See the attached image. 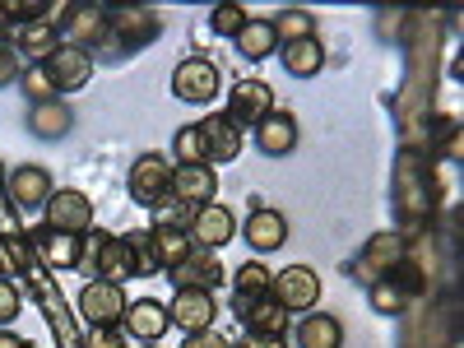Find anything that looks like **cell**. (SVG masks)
<instances>
[{
    "label": "cell",
    "instance_id": "cell-4",
    "mask_svg": "<svg viewBox=\"0 0 464 348\" xmlns=\"http://www.w3.org/2000/svg\"><path fill=\"white\" fill-rule=\"evenodd\" d=\"M126 190H130V200L140 205H159L168 200V190H172V159H163V153H140V159L130 163L126 172Z\"/></svg>",
    "mask_w": 464,
    "mask_h": 348
},
{
    "label": "cell",
    "instance_id": "cell-26",
    "mask_svg": "<svg viewBox=\"0 0 464 348\" xmlns=\"http://www.w3.org/2000/svg\"><path fill=\"white\" fill-rule=\"evenodd\" d=\"M14 43H19V56H28L33 65H43V61L61 47V24H52V19H33V24H24V28L14 33Z\"/></svg>",
    "mask_w": 464,
    "mask_h": 348
},
{
    "label": "cell",
    "instance_id": "cell-5",
    "mask_svg": "<svg viewBox=\"0 0 464 348\" xmlns=\"http://www.w3.org/2000/svg\"><path fill=\"white\" fill-rule=\"evenodd\" d=\"M43 227H56V232H70V237H84V232H93V200L84 196V190H52V200L43 205Z\"/></svg>",
    "mask_w": 464,
    "mask_h": 348
},
{
    "label": "cell",
    "instance_id": "cell-30",
    "mask_svg": "<svg viewBox=\"0 0 464 348\" xmlns=\"http://www.w3.org/2000/svg\"><path fill=\"white\" fill-rule=\"evenodd\" d=\"M269 279H275V275H269L260 260H246V265H237V275H232V293H237L242 302L246 297H265L269 293Z\"/></svg>",
    "mask_w": 464,
    "mask_h": 348
},
{
    "label": "cell",
    "instance_id": "cell-21",
    "mask_svg": "<svg viewBox=\"0 0 464 348\" xmlns=\"http://www.w3.org/2000/svg\"><path fill=\"white\" fill-rule=\"evenodd\" d=\"M400 260H404V237L400 232H376V237L367 242V251H362V260H358V275H367L376 284V279L391 275Z\"/></svg>",
    "mask_w": 464,
    "mask_h": 348
},
{
    "label": "cell",
    "instance_id": "cell-37",
    "mask_svg": "<svg viewBox=\"0 0 464 348\" xmlns=\"http://www.w3.org/2000/svg\"><path fill=\"white\" fill-rule=\"evenodd\" d=\"M19 312H24V297H19V288H14L10 279H0V330L14 325V321H19Z\"/></svg>",
    "mask_w": 464,
    "mask_h": 348
},
{
    "label": "cell",
    "instance_id": "cell-16",
    "mask_svg": "<svg viewBox=\"0 0 464 348\" xmlns=\"http://www.w3.org/2000/svg\"><path fill=\"white\" fill-rule=\"evenodd\" d=\"M80 251H84V237H70V232H56V227L33 232V256L52 269H80Z\"/></svg>",
    "mask_w": 464,
    "mask_h": 348
},
{
    "label": "cell",
    "instance_id": "cell-15",
    "mask_svg": "<svg viewBox=\"0 0 464 348\" xmlns=\"http://www.w3.org/2000/svg\"><path fill=\"white\" fill-rule=\"evenodd\" d=\"M256 149L265 153V159H288V153L297 149V116L293 111H269L265 121L256 126Z\"/></svg>",
    "mask_w": 464,
    "mask_h": 348
},
{
    "label": "cell",
    "instance_id": "cell-25",
    "mask_svg": "<svg viewBox=\"0 0 464 348\" xmlns=\"http://www.w3.org/2000/svg\"><path fill=\"white\" fill-rule=\"evenodd\" d=\"M297 348H343V321L330 312H306L302 325L293 330Z\"/></svg>",
    "mask_w": 464,
    "mask_h": 348
},
{
    "label": "cell",
    "instance_id": "cell-32",
    "mask_svg": "<svg viewBox=\"0 0 464 348\" xmlns=\"http://www.w3.org/2000/svg\"><path fill=\"white\" fill-rule=\"evenodd\" d=\"M19 89H24L28 107H33V102H52V98H61L56 84H52V74H47V65H28V70L19 74Z\"/></svg>",
    "mask_w": 464,
    "mask_h": 348
},
{
    "label": "cell",
    "instance_id": "cell-33",
    "mask_svg": "<svg viewBox=\"0 0 464 348\" xmlns=\"http://www.w3.org/2000/svg\"><path fill=\"white\" fill-rule=\"evenodd\" d=\"M172 153H177V163H209V159H205V135H200V121H190V126H181V130H177Z\"/></svg>",
    "mask_w": 464,
    "mask_h": 348
},
{
    "label": "cell",
    "instance_id": "cell-6",
    "mask_svg": "<svg viewBox=\"0 0 464 348\" xmlns=\"http://www.w3.org/2000/svg\"><path fill=\"white\" fill-rule=\"evenodd\" d=\"M275 111V89H269L265 80H242V84H232V93H227V121L237 126V130H256L265 116Z\"/></svg>",
    "mask_w": 464,
    "mask_h": 348
},
{
    "label": "cell",
    "instance_id": "cell-7",
    "mask_svg": "<svg viewBox=\"0 0 464 348\" xmlns=\"http://www.w3.org/2000/svg\"><path fill=\"white\" fill-rule=\"evenodd\" d=\"M0 190H5V196H10V205H14V209L33 214V209H43V205L52 200L56 181H52V172H47V168H37V163H24V168L5 172V186H0Z\"/></svg>",
    "mask_w": 464,
    "mask_h": 348
},
{
    "label": "cell",
    "instance_id": "cell-23",
    "mask_svg": "<svg viewBox=\"0 0 464 348\" xmlns=\"http://www.w3.org/2000/svg\"><path fill=\"white\" fill-rule=\"evenodd\" d=\"M102 33H107V10H102V5H70V10H65L61 43L84 47V43H102Z\"/></svg>",
    "mask_w": 464,
    "mask_h": 348
},
{
    "label": "cell",
    "instance_id": "cell-39",
    "mask_svg": "<svg viewBox=\"0 0 464 348\" xmlns=\"http://www.w3.org/2000/svg\"><path fill=\"white\" fill-rule=\"evenodd\" d=\"M19 74H24V65H19V52L0 43V89H5V84H19Z\"/></svg>",
    "mask_w": 464,
    "mask_h": 348
},
{
    "label": "cell",
    "instance_id": "cell-12",
    "mask_svg": "<svg viewBox=\"0 0 464 348\" xmlns=\"http://www.w3.org/2000/svg\"><path fill=\"white\" fill-rule=\"evenodd\" d=\"M43 65H47V74H52L56 93H74V89H84V84L93 80V56H89V47H70V43H61Z\"/></svg>",
    "mask_w": 464,
    "mask_h": 348
},
{
    "label": "cell",
    "instance_id": "cell-27",
    "mask_svg": "<svg viewBox=\"0 0 464 348\" xmlns=\"http://www.w3.org/2000/svg\"><path fill=\"white\" fill-rule=\"evenodd\" d=\"M232 43H237V52L246 61H265V56L279 52V33H275V24H269V19H246V28L232 37Z\"/></svg>",
    "mask_w": 464,
    "mask_h": 348
},
{
    "label": "cell",
    "instance_id": "cell-35",
    "mask_svg": "<svg viewBox=\"0 0 464 348\" xmlns=\"http://www.w3.org/2000/svg\"><path fill=\"white\" fill-rule=\"evenodd\" d=\"M246 19H251V10H246V5H214L209 28H214L218 37H237V33L246 28Z\"/></svg>",
    "mask_w": 464,
    "mask_h": 348
},
{
    "label": "cell",
    "instance_id": "cell-36",
    "mask_svg": "<svg viewBox=\"0 0 464 348\" xmlns=\"http://www.w3.org/2000/svg\"><path fill=\"white\" fill-rule=\"evenodd\" d=\"M0 19L24 28L33 19H47V5H43V0H5V5H0Z\"/></svg>",
    "mask_w": 464,
    "mask_h": 348
},
{
    "label": "cell",
    "instance_id": "cell-45",
    "mask_svg": "<svg viewBox=\"0 0 464 348\" xmlns=\"http://www.w3.org/2000/svg\"><path fill=\"white\" fill-rule=\"evenodd\" d=\"M135 348H159V343H135Z\"/></svg>",
    "mask_w": 464,
    "mask_h": 348
},
{
    "label": "cell",
    "instance_id": "cell-42",
    "mask_svg": "<svg viewBox=\"0 0 464 348\" xmlns=\"http://www.w3.org/2000/svg\"><path fill=\"white\" fill-rule=\"evenodd\" d=\"M237 348H288V339L284 334H246Z\"/></svg>",
    "mask_w": 464,
    "mask_h": 348
},
{
    "label": "cell",
    "instance_id": "cell-9",
    "mask_svg": "<svg viewBox=\"0 0 464 348\" xmlns=\"http://www.w3.org/2000/svg\"><path fill=\"white\" fill-rule=\"evenodd\" d=\"M172 200L190 205V209H200V205H214L218 196V172L209 163H172V190H168Z\"/></svg>",
    "mask_w": 464,
    "mask_h": 348
},
{
    "label": "cell",
    "instance_id": "cell-24",
    "mask_svg": "<svg viewBox=\"0 0 464 348\" xmlns=\"http://www.w3.org/2000/svg\"><path fill=\"white\" fill-rule=\"evenodd\" d=\"M70 126H74V111L65 107V98L28 107V135H37V140H65Z\"/></svg>",
    "mask_w": 464,
    "mask_h": 348
},
{
    "label": "cell",
    "instance_id": "cell-14",
    "mask_svg": "<svg viewBox=\"0 0 464 348\" xmlns=\"http://www.w3.org/2000/svg\"><path fill=\"white\" fill-rule=\"evenodd\" d=\"M121 334H126V339H135V343H159V339L168 334V306H163V302H153V297L126 302Z\"/></svg>",
    "mask_w": 464,
    "mask_h": 348
},
{
    "label": "cell",
    "instance_id": "cell-29",
    "mask_svg": "<svg viewBox=\"0 0 464 348\" xmlns=\"http://www.w3.org/2000/svg\"><path fill=\"white\" fill-rule=\"evenodd\" d=\"M190 214H196V209L168 196V200H159V205L149 209V227H153V232H186V227H190Z\"/></svg>",
    "mask_w": 464,
    "mask_h": 348
},
{
    "label": "cell",
    "instance_id": "cell-31",
    "mask_svg": "<svg viewBox=\"0 0 464 348\" xmlns=\"http://www.w3.org/2000/svg\"><path fill=\"white\" fill-rule=\"evenodd\" d=\"M367 297H372V312L376 316H400L404 306H409V297H404V288L385 275V279H376L372 288H367Z\"/></svg>",
    "mask_w": 464,
    "mask_h": 348
},
{
    "label": "cell",
    "instance_id": "cell-44",
    "mask_svg": "<svg viewBox=\"0 0 464 348\" xmlns=\"http://www.w3.org/2000/svg\"><path fill=\"white\" fill-rule=\"evenodd\" d=\"M5 269H10V265H5V251H0V279H5Z\"/></svg>",
    "mask_w": 464,
    "mask_h": 348
},
{
    "label": "cell",
    "instance_id": "cell-34",
    "mask_svg": "<svg viewBox=\"0 0 464 348\" xmlns=\"http://www.w3.org/2000/svg\"><path fill=\"white\" fill-rule=\"evenodd\" d=\"M279 33V43H297V37H316V19L306 10H284L279 19H269Z\"/></svg>",
    "mask_w": 464,
    "mask_h": 348
},
{
    "label": "cell",
    "instance_id": "cell-46",
    "mask_svg": "<svg viewBox=\"0 0 464 348\" xmlns=\"http://www.w3.org/2000/svg\"><path fill=\"white\" fill-rule=\"evenodd\" d=\"M0 186H5V172H0Z\"/></svg>",
    "mask_w": 464,
    "mask_h": 348
},
{
    "label": "cell",
    "instance_id": "cell-2",
    "mask_svg": "<svg viewBox=\"0 0 464 348\" xmlns=\"http://www.w3.org/2000/svg\"><path fill=\"white\" fill-rule=\"evenodd\" d=\"M269 297H275L284 312H316V302H321V275L312 265H288L279 269L275 279H269Z\"/></svg>",
    "mask_w": 464,
    "mask_h": 348
},
{
    "label": "cell",
    "instance_id": "cell-38",
    "mask_svg": "<svg viewBox=\"0 0 464 348\" xmlns=\"http://www.w3.org/2000/svg\"><path fill=\"white\" fill-rule=\"evenodd\" d=\"M84 348H130V339L121 334V325H89Z\"/></svg>",
    "mask_w": 464,
    "mask_h": 348
},
{
    "label": "cell",
    "instance_id": "cell-40",
    "mask_svg": "<svg viewBox=\"0 0 464 348\" xmlns=\"http://www.w3.org/2000/svg\"><path fill=\"white\" fill-rule=\"evenodd\" d=\"M130 251H135V275H159V260H153L149 237H130Z\"/></svg>",
    "mask_w": 464,
    "mask_h": 348
},
{
    "label": "cell",
    "instance_id": "cell-43",
    "mask_svg": "<svg viewBox=\"0 0 464 348\" xmlns=\"http://www.w3.org/2000/svg\"><path fill=\"white\" fill-rule=\"evenodd\" d=\"M0 348H33V339H24L14 330H0Z\"/></svg>",
    "mask_w": 464,
    "mask_h": 348
},
{
    "label": "cell",
    "instance_id": "cell-11",
    "mask_svg": "<svg viewBox=\"0 0 464 348\" xmlns=\"http://www.w3.org/2000/svg\"><path fill=\"white\" fill-rule=\"evenodd\" d=\"M190 242H196V251H218V246H227L232 237H237V218H232V209L227 205H200L196 214H190Z\"/></svg>",
    "mask_w": 464,
    "mask_h": 348
},
{
    "label": "cell",
    "instance_id": "cell-10",
    "mask_svg": "<svg viewBox=\"0 0 464 348\" xmlns=\"http://www.w3.org/2000/svg\"><path fill=\"white\" fill-rule=\"evenodd\" d=\"M168 279H172L177 293H218L227 275H223V265L214 260V251H190L181 265L168 269Z\"/></svg>",
    "mask_w": 464,
    "mask_h": 348
},
{
    "label": "cell",
    "instance_id": "cell-22",
    "mask_svg": "<svg viewBox=\"0 0 464 348\" xmlns=\"http://www.w3.org/2000/svg\"><path fill=\"white\" fill-rule=\"evenodd\" d=\"M279 61L293 80H316L325 70V43L321 37H297V43H279Z\"/></svg>",
    "mask_w": 464,
    "mask_h": 348
},
{
    "label": "cell",
    "instance_id": "cell-20",
    "mask_svg": "<svg viewBox=\"0 0 464 348\" xmlns=\"http://www.w3.org/2000/svg\"><path fill=\"white\" fill-rule=\"evenodd\" d=\"M237 321L246 325V334H284L288 330V312L275 302V297H237Z\"/></svg>",
    "mask_w": 464,
    "mask_h": 348
},
{
    "label": "cell",
    "instance_id": "cell-13",
    "mask_svg": "<svg viewBox=\"0 0 464 348\" xmlns=\"http://www.w3.org/2000/svg\"><path fill=\"white\" fill-rule=\"evenodd\" d=\"M214 321H218V302H214V293H177L172 306H168V325H177L181 334L214 330Z\"/></svg>",
    "mask_w": 464,
    "mask_h": 348
},
{
    "label": "cell",
    "instance_id": "cell-1",
    "mask_svg": "<svg viewBox=\"0 0 464 348\" xmlns=\"http://www.w3.org/2000/svg\"><path fill=\"white\" fill-rule=\"evenodd\" d=\"M80 269H93V279H102V284H126V279H135L130 237H111V232H98V227L84 232Z\"/></svg>",
    "mask_w": 464,
    "mask_h": 348
},
{
    "label": "cell",
    "instance_id": "cell-28",
    "mask_svg": "<svg viewBox=\"0 0 464 348\" xmlns=\"http://www.w3.org/2000/svg\"><path fill=\"white\" fill-rule=\"evenodd\" d=\"M149 246H153V260H159L163 275H168L172 265H181L190 251H196V242H190V232H149Z\"/></svg>",
    "mask_w": 464,
    "mask_h": 348
},
{
    "label": "cell",
    "instance_id": "cell-18",
    "mask_svg": "<svg viewBox=\"0 0 464 348\" xmlns=\"http://www.w3.org/2000/svg\"><path fill=\"white\" fill-rule=\"evenodd\" d=\"M237 232L246 237V246H251L256 256H269V251H279V246L288 242V218H284L279 209H251L246 227H237Z\"/></svg>",
    "mask_w": 464,
    "mask_h": 348
},
{
    "label": "cell",
    "instance_id": "cell-41",
    "mask_svg": "<svg viewBox=\"0 0 464 348\" xmlns=\"http://www.w3.org/2000/svg\"><path fill=\"white\" fill-rule=\"evenodd\" d=\"M181 348H232V339H223L218 330H200V334H186Z\"/></svg>",
    "mask_w": 464,
    "mask_h": 348
},
{
    "label": "cell",
    "instance_id": "cell-8",
    "mask_svg": "<svg viewBox=\"0 0 464 348\" xmlns=\"http://www.w3.org/2000/svg\"><path fill=\"white\" fill-rule=\"evenodd\" d=\"M126 288L121 284H102V279H89L84 288H80V316L89 321V325H121V316H126Z\"/></svg>",
    "mask_w": 464,
    "mask_h": 348
},
{
    "label": "cell",
    "instance_id": "cell-3",
    "mask_svg": "<svg viewBox=\"0 0 464 348\" xmlns=\"http://www.w3.org/2000/svg\"><path fill=\"white\" fill-rule=\"evenodd\" d=\"M218 89H223V70L214 61H205V56H190V61H181L172 70V98L177 102L205 107V102L218 98Z\"/></svg>",
    "mask_w": 464,
    "mask_h": 348
},
{
    "label": "cell",
    "instance_id": "cell-19",
    "mask_svg": "<svg viewBox=\"0 0 464 348\" xmlns=\"http://www.w3.org/2000/svg\"><path fill=\"white\" fill-rule=\"evenodd\" d=\"M107 33H116L121 43L130 47H144L159 37V14L153 10H140V5H121V10H107Z\"/></svg>",
    "mask_w": 464,
    "mask_h": 348
},
{
    "label": "cell",
    "instance_id": "cell-17",
    "mask_svg": "<svg viewBox=\"0 0 464 348\" xmlns=\"http://www.w3.org/2000/svg\"><path fill=\"white\" fill-rule=\"evenodd\" d=\"M200 135H205V159H209V168L242 159V144H246V135H242L237 126H232L227 116H205V121H200Z\"/></svg>",
    "mask_w": 464,
    "mask_h": 348
}]
</instances>
